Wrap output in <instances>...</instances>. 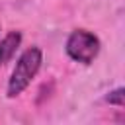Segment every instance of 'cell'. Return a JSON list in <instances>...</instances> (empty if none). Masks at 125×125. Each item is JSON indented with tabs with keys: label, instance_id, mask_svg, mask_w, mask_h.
Returning <instances> with one entry per match:
<instances>
[{
	"label": "cell",
	"instance_id": "6da1fadb",
	"mask_svg": "<svg viewBox=\"0 0 125 125\" xmlns=\"http://www.w3.org/2000/svg\"><path fill=\"white\" fill-rule=\"evenodd\" d=\"M43 62V53L39 47H29L25 49L20 59L16 61V66L12 70V76L8 80V98H16L20 96L35 78V74L39 72Z\"/></svg>",
	"mask_w": 125,
	"mask_h": 125
},
{
	"label": "cell",
	"instance_id": "7a4b0ae2",
	"mask_svg": "<svg viewBox=\"0 0 125 125\" xmlns=\"http://www.w3.org/2000/svg\"><path fill=\"white\" fill-rule=\"evenodd\" d=\"M100 47L102 43L98 35H94L88 29H74L68 35L66 45H64L66 55L80 64H92L94 59L100 55Z\"/></svg>",
	"mask_w": 125,
	"mask_h": 125
},
{
	"label": "cell",
	"instance_id": "3957f363",
	"mask_svg": "<svg viewBox=\"0 0 125 125\" xmlns=\"http://www.w3.org/2000/svg\"><path fill=\"white\" fill-rule=\"evenodd\" d=\"M20 43H21V33L20 31H8L4 35V39L0 41V64L8 62L16 55Z\"/></svg>",
	"mask_w": 125,
	"mask_h": 125
},
{
	"label": "cell",
	"instance_id": "277c9868",
	"mask_svg": "<svg viewBox=\"0 0 125 125\" xmlns=\"http://www.w3.org/2000/svg\"><path fill=\"white\" fill-rule=\"evenodd\" d=\"M105 102H107L109 105L123 107V104H125V90H123V88H115V90H111V92L105 96Z\"/></svg>",
	"mask_w": 125,
	"mask_h": 125
}]
</instances>
